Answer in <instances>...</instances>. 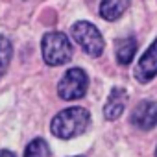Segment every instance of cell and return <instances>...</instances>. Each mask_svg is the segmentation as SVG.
<instances>
[{"mask_svg": "<svg viewBox=\"0 0 157 157\" xmlns=\"http://www.w3.org/2000/svg\"><path fill=\"white\" fill-rule=\"evenodd\" d=\"M129 0H102L100 4V17L104 21H117L128 10Z\"/></svg>", "mask_w": 157, "mask_h": 157, "instance_id": "cell-9", "label": "cell"}, {"mask_svg": "<svg viewBox=\"0 0 157 157\" xmlns=\"http://www.w3.org/2000/svg\"><path fill=\"white\" fill-rule=\"evenodd\" d=\"M74 157H85V155H74Z\"/></svg>", "mask_w": 157, "mask_h": 157, "instance_id": "cell-13", "label": "cell"}, {"mask_svg": "<svg viewBox=\"0 0 157 157\" xmlns=\"http://www.w3.org/2000/svg\"><path fill=\"white\" fill-rule=\"evenodd\" d=\"M13 57V46H11V41L0 33V78H2L10 67V61Z\"/></svg>", "mask_w": 157, "mask_h": 157, "instance_id": "cell-10", "label": "cell"}, {"mask_svg": "<svg viewBox=\"0 0 157 157\" xmlns=\"http://www.w3.org/2000/svg\"><path fill=\"white\" fill-rule=\"evenodd\" d=\"M155 157H157V148H155Z\"/></svg>", "mask_w": 157, "mask_h": 157, "instance_id": "cell-14", "label": "cell"}, {"mask_svg": "<svg viewBox=\"0 0 157 157\" xmlns=\"http://www.w3.org/2000/svg\"><path fill=\"white\" fill-rule=\"evenodd\" d=\"M126 104H128V93H126V89H122V87L111 89L109 98H107V102L104 105V117H105V120H111V122L117 120L124 113Z\"/></svg>", "mask_w": 157, "mask_h": 157, "instance_id": "cell-7", "label": "cell"}, {"mask_svg": "<svg viewBox=\"0 0 157 157\" xmlns=\"http://www.w3.org/2000/svg\"><path fill=\"white\" fill-rule=\"evenodd\" d=\"M115 54L117 61L120 65H129L137 54V41L135 37H122L115 43Z\"/></svg>", "mask_w": 157, "mask_h": 157, "instance_id": "cell-8", "label": "cell"}, {"mask_svg": "<svg viewBox=\"0 0 157 157\" xmlns=\"http://www.w3.org/2000/svg\"><path fill=\"white\" fill-rule=\"evenodd\" d=\"M133 74L137 78V82H140V83H150L153 78L157 76V39L140 56Z\"/></svg>", "mask_w": 157, "mask_h": 157, "instance_id": "cell-5", "label": "cell"}, {"mask_svg": "<svg viewBox=\"0 0 157 157\" xmlns=\"http://www.w3.org/2000/svg\"><path fill=\"white\" fill-rule=\"evenodd\" d=\"M91 122V115L85 107L74 105V107H67L63 111H59L52 122H50V131L54 137L57 139H72L82 135Z\"/></svg>", "mask_w": 157, "mask_h": 157, "instance_id": "cell-1", "label": "cell"}, {"mask_svg": "<svg viewBox=\"0 0 157 157\" xmlns=\"http://www.w3.org/2000/svg\"><path fill=\"white\" fill-rule=\"evenodd\" d=\"M70 33H72L74 41L83 48L85 54H89L91 57L102 56L105 43H104V37H102L100 30L94 24H91L87 21H78V22L72 24Z\"/></svg>", "mask_w": 157, "mask_h": 157, "instance_id": "cell-3", "label": "cell"}, {"mask_svg": "<svg viewBox=\"0 0 157 157\" xmlns=\"http://www.w3.org/2000/svg\"><path fill=\"white\" fill-rule=\"evenodd\" d=\"M43 59L50 67H59L70 61L72 57V44L63 32H46L41 41Z\"/></svg>", "mask_w": 157, "mask_h": 157, "instance_id": "cell-2", "label": "cell"}, {"mask_svg": "<svg viewBox=\"0 0 157 157\" xmlns=\"http://www.w3.org/2000/svg\"><path fill=\"white\" fill-rule=\"evenodd\" d=\"M24 157H50V146H48V142L44 139H41V137L33 139L26 146Z\"/></svg>", "mask_w": 157, "mask_h": 157, "instance_id": "cell-11", "label": "cell"}, {"mask_svg": "<svg viewBox=\"0 0 157 157\" xmlns=\"http://www.w3.org/2000/svg\"><path fill=\"white\" fill-rule=\"evenodd\" d=\"M131 124L139 129H151L157 126V102L153 100H142L137 104V107L131 111Z\"/></svg>", "mask_w": 157, "mask_h": 157, "instance_id": "cell-6", "label": "cell"}, {"mask_svg": "<svg viewBox=\"0 0 157 157\" xmlns=\"http://www.w3.org/2000/svg\"><path fill=\"white\" fill-rule=\"evenodd\" d=\"M0 157H15V153L10 150H0Z\"/></svg>", "mask_w": 157, "mask_h": 157, "instance_id": "cell-12", "label": "cell"}, {"mask_svg": "<svg viewBox=\"0 0 157 157\" xmlns=\"http://www.w3.org/2000/svg\"><path fill=\"white\" fill-rule=\"evenodd\" d=\"M87 87H89L87 72L80 67H74L67 70L65 76L61 78V82L57 85V94L63 100H78V98L85 96Z\"/></svg>", "mask_w": 157, "mask_h": 157, "instance_id": "cell-4", "label": "cell"}]
</instances>
